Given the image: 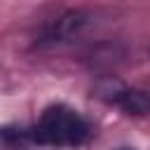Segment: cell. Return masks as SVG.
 <instances>
[{"label": "cell", "mask_w": 150, "mask_h": 150, "mask_svg": "<svg viewBox=\"0 0 150 150\" xmlns=\"http://www.w3.org/2000/svg\"><path fill=\"white\" fill-rule=\"evenodd\" d=\"M110 101L115 105H120L122 110H127L129 115H145V112H150V94L141 91V89L120 87V89L112 91Z\"/></svg>", "instance_id": "7a4b0ae2"}, {"label": "cell", "mask_w": 150, "mask_h": 150, "mask_svg": "<svg viewBox=\"0 0 150 150\" xmlns=\"http://www.w3.org/2000/svg\"><path fill=\"white\" fill-rule=\"evenodd\" d=\"M120 150H131V148H120Z\"/></svg>", "instance_id": "3957f363"}, {"label": "cell", "mask_w": 150, "mask_h": 150, "mask_svg": "<svg viewBox=\"0 0 150 150\" xmlns=\"http://www.w3.org/2000/svg\"><path fill=\"white\" fill-rule=\"evenodd\" d=\"M89 134L91 131H89V124L84 122V117L66 103L45 108L40 120L30 129L33 141L45 143V145H59V148L82 145L89 138Z\"/></svg>", "instance_id": "6da1fadb"}]
</instances>
